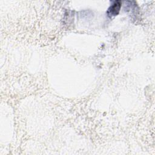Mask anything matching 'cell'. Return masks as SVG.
Returning a JSON list of instances; mask_svg holds the SVG:
<instances>
[{
	"instance_id": "1",
	"label": "cell",
	"mask_w": 155,
	"mask_h": 155,
	"mask_svg": "<svg viewBox=\"0 0 155 155\" xmlns=\"http://www.w3.org/2000/svg\"><path fill=\"white\" fill-rule=\"evenodd\" d=\"M120 5L121 2L120 1H115L114 4L108 9V11L107 12L108 15H116L119 12Z\"/></svg>"
}]
</instances>
